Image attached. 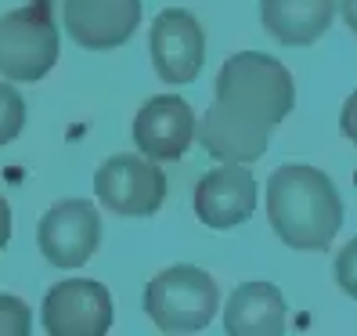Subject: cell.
I'll list each match as a JSON object with an SVG mask.
<instances>
[{
	"label": "cell",
	"instance_id": "obj_1",
	"mask_svg": "<svg viewBox=\"0 0 357 336\" xmlns=\"http://www.w3.org/2000/svg\"><path fill=\"white\" fill-rule=\"evenodd\" d=\"M267 217L289 249H328L343 224V196L328 174L289 163L267 181Z\"/></svg>",
	"mask_w": 357,
	"mask_h": 336
},
{
	"label": "cell",
	"instance_id": "obj_2",
	"mask_svg": "<svg viewBox=\"0 0 357 336\" xmlns=\"http://www.w3.org/2000/svg\"><path fill=\"white\" fill-rule=\"evenodd\" d=\"M217 101L267 123V127H278L296 105V87H292V73L278 58L260 51H242L220 66Z\"/></svg>",
	"mask_w": 357,
	"mask_h": 336
},
{
	"label": "cell",
	"instance_id": "obj_3",
	"mask_svg": "<svg viewBox=\"0 0 357 336\" xmlns=\"http://www.w3.org/2000/svg\"><path fill=\"white\" fill-rule=\"evenodd\" d=\"M220 289L213 275L195 264H174L159 271L144 289V311L162 333H199L213 322Z\"/></svg>",
	"mask_w": 357,
	"mask_h": 336
},
{
	"label": "cell",
	"instance_id": "obj_4",
	"mask_svg": "<svg viewBox=\"0 0 357 336\" xmlns=\"http://www.w3.org/2000/svg\"><path fill=\"white\" fill-rule=\"evenodd\" d=\"M58 61V26L51 0H29L0 18V76L15 83L44 80Z\"/></svg>",
	"mask_w": 357,
	"mask_h": 336
},
{
	"label": "cell",
	"instance_id": "obj_5",
	"mask_svg": "<svg viewBox=\"0 0 357 336\" xmlns=\"http://www.w3.org/2000/svg\"><path fill=\"white\" fill-rule=\"evenodd\" d=\"M94 196L119 217H152L166 199V174L149 156H112L98 166Z\"/></svg>",
	"mask_w": 357,
	"mask_h": 336
},
{
	"label": "cell",
	"instance_id": "obj_6",
	"mask_svg": "<svg viewBox=\"0 0 357 336\" xmlns=\"http://www.w3.org/2000/svg\"><path fill=\"white\" fill-rule=\"evenodd\" d=\"M112 319V293L94 279H66L44 297V329L51 336H105Z\"/></svg>",
	"mask_w": 357,
	"mask_h": 336
},
{
	"label": "cell",
	"instance_id": "obj_7",
	"mask_svg": "<svg viewBox=\"0 0 357 336\" xmlns=\"http://www.w3.org/2000/svg\"><path fill=\"white\" fill-rule=\"evenodd\" d=\"M36 239L54 268H83L101 242V217L87 199H66L40 217Z\"/></svg>",
	"mask_w": 357,
	"mask_h": 336
},
{
	"label": "cell",
	"instance_id": "obj_8",
	"mask_svg": "<svg viewBox=\"0 0 357 336\" xmlns=\"http://www.w3.org/2000/svg\"><path fill=\"white\" fill-rule=\"evenodd\" d=\"M152 61L155 73L166 83H192L202 73L206 61V33L199 26V18L184 8H166L152 22Z\"/></svg>",
	"mask_w": 357,
	"mask_h": 336
},
{
	"label": "cell",
	"instance_id": "obj_9",
	"mask_svg": "<svg viewBox=\"0 0 357 336\" xmlns=\"http://www.w3.org/2000/svg\"><path fill=\"white\" fill-rule=\"evenodd\" d=\"M195 214L206 228L227 232L257 214V177L245 163H227L209 170L195 184Z\"/></svg>",
	"mask_w": 357,
	"mask_h": 336
},
{
	"label": "cell",
	"instance_id": "obj_10",
	"mask_svg": "<svg viewBox=\"0 0 357 336\" xmlns=\"http://www.w3.org/2000/svg\"><path fill=\"white\" fill-rule=\"evenodd\" d=\"M61 18L83 51H112L137 33L141 0H66Z\"/></svg>",
	"mask_w": 357,
	"mask_h": 336
},
{
	"label": "cell",
	"instance_id": "obj_11",
	"mask_svg": "<svg viewBox=\"0 0 357 336\" xmlns=\"http://www.w3.org/2000/svg\"><path fill=\"white\" fill-rule=\"evenodd\" d=\"M195 112L192 105L177 94H159L144 101V109L134 116V141L141 156L155 163H174L188 152V145L195 141Z\"/></svg>",
	"mask_w": 357,
	"mask_h": 336
},
{
	"label": "cell",
	"instance_id": "obj_12",
	"mask_svg": "<svg viewBox=\"0 0 357 336\" xmlns=\"http://www.w3.org/2000/svg\"><path fill=\"white\" fill-rule=\"evenodd\" d=\"M271 127L224 101H213L202 116L199 141L202 149L220 163H257L267 152Z\"/></svg>",
	"mask_w": 357,
	"mask_h": 336
},
{
	"label": "cell",
	"instance_id": "obj_13",
	"mask_svg": "<svg viewBox=\"0 0 357 336\" xmlns=\"http://www.w3.org/2000/svg\"><path fill=\"white\" fill-rule=\"evenodd\" d=\"M289 304L275 282H242L227 297L224 329L231 336H278L285 333Z\"/></svg>",
	"mask_w": 357,
	"mask_h": 336
},
{
	"label": "cell",
	"instance_id": "obj_14",
	"mask_svg": "<svg viewBox=\"0 0 357 336\" xmlns=\"http://www.w3.org/2000/svg\"><path fill=\"white\" fill-rule=\"evenodd\" d=\"M335 8L340 0H260V18L278 44L310 48L328 33Z\"/></svg>",
	"mask_w": 357,
	"mask_h": 336
},
{
	"label": "cell",
	"instance_id": "obj_15",
	"mask_svg": "<svg viewBox=\"0 0 357 336\" xmlns=\"http://www.w3.org/2000/svg\"><path fill=\"white\" fill-rule=\"evenodd\" d=\"M26 127V101L11 83H0V145H11Z\"/></svg>",
	"mask_w": 357,
	"mask_h": 336
},
{
	"label": "cell",
	"instance_id": "obj_16",
	"mask_svg": "<svg viewBox=\"0 0 357 336\" xmlns=\"http://www.w3.org/2000/svg\"><path fill=\"white\" fill-rule=\"evenodd\" d=\"M29 329H33V314L26 300L0 293V336H29Z\"/></svg>",
	"mask_w": 357,
	"mask_h": 336
},
{
	"label": "cell",
	"instance_id": "obj_17",
	"mask_svg": "<svg viewBox=\"0 0 357 336\" xmlns=\"http://www.w3.org/2000/svg\"><path fill=\"white\" fill-rule=\"evenodd\" d=\"M335 282H340L347 297L357 300V239H350L343 246V254L335 257Z\"/></svg>",
	"mask_w": 357,
	"mask_h": 336
},
{
	"label": "cell",
	"instance_id": "obj_18",
	"mask_svg": "<svg viewBox=\"0 0 357 336\" xmlns=\"http://www.w3.org/2000/svg\"><path fill=\"white\" fill-rule=\"evenodd\" d=\"M340 131H343V138H350L354 145H357V91L343 101V112H340Z\"/></svg>",
	"mask_w": 357,
	"mask_h": 336
},
{
	"label": "cell",
	"instance_id": "obj_19",
	"mask_svg": "<svg viewBox=\"0 0 357 336\" xmlns=\"http://www.w3.org/2000/svg\"><path fill=\"white\" fill-rule=\"evenodd\" d=\"M8 239H11V206H8L4 196H0V249L8 246Z\"/></svg>",
	"mask_w": 357,
	"mask_h": 336
},
{
	"label": "cell",
	"instance_id": "obj_20",
	"mask_svg": "<svg viewBox=\"0 0 357 336\" xmlns=\"http://www.w3.org/2000/svg\"><path fill=\"white\" fill-rule=\"evenodd\" d=\"M340 8H343V22H347V26L357 33V0H343Z\"/></svg>",
	"mask_w": 357,
	"mask_h": 336
}]
</instances>
